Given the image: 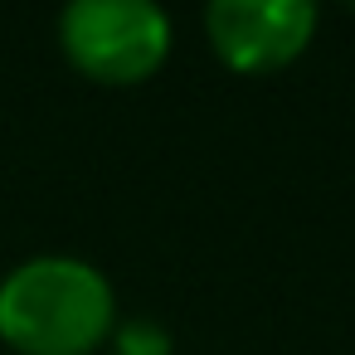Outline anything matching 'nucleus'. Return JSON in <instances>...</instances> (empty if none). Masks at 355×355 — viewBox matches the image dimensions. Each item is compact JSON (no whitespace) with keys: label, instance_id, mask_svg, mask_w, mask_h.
I'll return each instance as SVG.
<instances>
[{"label":"nucleus","instance_id":"obj_2","mask_svg":"<svg viewBox=\"0 0 355 355\" xmlns=\"http://www.w3.org/2000/svg\"><path fill=\"white\" fill-rule=\"evenodd\" d=\"M175 30L161 0H64L59 49L88 78L107 88H137L171 59Z\"/></svg>","mask_w":355,"mask_h":355},{"label":"nucleus","instance_id":"obj_3","mask_svg":"<svg viewBox=\"0 0 355 355\" xmlns=\"http://www.w3.org/2000/svg\"><path fill=\"white\" fill-rule=\"evenodd\" d=\"M321 0H205V35L224 69L277 73L316 35Z\"/></svg>","mask_w":355,"mask_h":355},{"label":"nucleus","instance_id":"obj_1","mask_svg":"<svg viewBox=\"0 0 355 355\" xmlns=\"http://www.w3.org/2000/svg\"><path fill=\"white\" fill-rule=\"evenodd\" d=\"M117 331V292L88 258L35 253L0 277V340L15 355H93Z\"/></svg>","mask_w":355,"mask_h":355},{"label":"nucleus","instance_id":"obj_5","mask_svg":"<svg viewBox=\"0 0 355 355\" xmlns=\"http://www.w3.org/2000/svg\"><path fill=\"white\" fill-rule=\"evenodd\" d=\"M340 6H345V10H355V0H340Z\"/></svg>","mask_w":355,"mask_h":355},{"label":"nucleus","instance_id":"obj_4","mask_svg":"<svg viewBox=\"0 0 355 355\" xmlns=\"http://www.w3.org/2000/svg\"><path fill=\"white\" fill-rule=\"evenodd\" d=\"M107 350L112 355H175V340L161 321L132 316V321H117V331L107 336Z\"/></svg>","mask_w":355,"mask_h":355}]
</instances>
